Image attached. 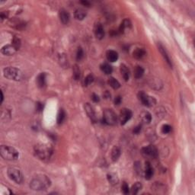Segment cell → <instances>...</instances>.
<instances>
[{
	"instance_id": "obj_7",
	"label": "cell",
	"mask_w": 195,
	"mask_h": 195,
	"mask_svg": "<svg viewBox=\"0 0 195 195\" xmlns=\"http://www.w3.org/2000/svg\"><path fill=\"white\" fill-rule=\"evenodd\" d=\"M138 98L139 100L141 102V103L146 107H152L156 103V100L155 99V98L149 96V95L146 94L144 92H139Z\"/></svg>"
},
{
	"instance_id": "obj_43",
	"label": "cell",
	"mask_w": 195,
	"mask_h": 195,
	"mask_svg": "<svg viewBox=\"0 0 195 195\" xmlns=\"http://www.w3.org/2000/svg\"><path fill=\"white\" fill-rule=\"evenodd\" d=\"M7 15L6 14H5V12H2L1 13V19H2V21H3L4 19L6 18Z\"/></svg>"
},
{
	"instance_id": "obj_40",
	"label": "cell",
	"mask_w": 195,
	"mask_h": 195,
	"mask_svg": "<svg viewBox=\"0 0 195 195\" xmlns=\"http://www.w3.org/2000/svg\"><path fill=\"white\" fill-rule=\"evenodd\" d=\"M142 130V125H138L136 126V127H135L134 129H133V133H135V134H138V133H140V131H141Z\"/></svg>"
},
{
	"instance_id": "obj_24",
	"label": "cell",
	"mask_w": 195,
	"mask_h": 195,
	"mask_svg": "<svg viewBox=\"0 0 195 195\" xmlns=\"http://www.w3.org/2000/svg\"><path fill=\"white\" fill-rule=\"evenodd\" d=\"M133 55L134 58L136 59H142L143 57H144L146 56V51L143 48H136L133 53Z\"/></svg>"
},
{
	"instance_id": "obj_17",
	"label": "cell",
	"mask_w": 195,
	"mask_h": 195,
	"mask_svg": "<svg viewBox=\"0 0 195 195\" xmlns=\"http://www.w3.org/2000/svg\"><path fill=\"white\" fill-rule=\"evenodd\" d=\"M121 154V150L120 149V147L117 146H114L113 147L112 150H111V159L114 162H117L118 160V159L120 158Z\"/></svg>"
},
{
	"instance_id": "obj_45",
	"label": "cell",
	"mask_w": 195,
	"mask_h": 195,
	"mask_svg": "<svg viewBox=\"0 0 195 195\" xmlns=\"http://www.w3.org/2000/svg\"><path fill=\"white\" fill-rule=\"evenodd\" d=\"M3 99H4L3 93H2V92H1V103H2V102H3Z\"/></svg>"
},
{
	"instance_id": "obj_26",
	"label": "cell",
	"mask_w": 195,
	"mask_h": 195,
	"mask_svg": "<svg viewBox=\"0 0 195 195\" xmlns=\"http://www.w3.org/2000/svg\"><path fill=\"white\" fill-rule=\"evenodd\" d=\"M144 75V69L140 66H136L134 70V76L136 79H140Z\"/></svg>"
},
{
	"instance_id": "obj_34",
	"label": "cell",
	"mask_w": 195,
	"mask_h": 195,
	"mask_svg": "<svg viewBox=\"0 0 195 195\" xmlns=\"http://www.w3.org/2000/svg\"><path fill=\"white\" fill-rule=\"evenodd\" d=\"M121 189H122V192L124 193V194H128L130 193V190L129 188V185L127 182H123L122 186H121Z\"/></svg>"
},
{
	"instance_id": "obj_38",
	"label": "cell",
	"mask_w": 195,
	"mask_h": 195,
	"mask_svg": "<svg viewBox=\"0 0 195 195\" xmlns=\"http://www.w3.org/2000/svg\"><path fill=\"white\" fill-rule=\"evenodd\" d=\"M44 109V105L41 102H37L36 103V111L37 112H41L43 111Z\"/></svg>"
},
{
	"instance_id": "obj_39",
	"label": "cell",
	"mask_w": 195,
	"mask_h": 195,
	"mask_svg": "<svg viewBox=\"0 0 195 195\" xmlns=\"http://www.w3.org/2000/svg\"><path fill=\"white\" fill-rule=\"evenodd\" d=\"M92 100L94 102H95V103H98V102H100V98H99V96L98 95L93 93L92 95Z\"/></svg>"
},
{
	"instance_id": "obj_20",
	"label": "cell",
	"mask_w": 195,
	"mask_h": 195,
	"mask_svg": "<svg viewBox=\"0 0 195 195\" xmlns=\"http://www.w3.org/2000/svg\"><path fill=\"white\" fill-rule=\"evenodd\" d=\"M121 73L125 81H128V80H130V70H129L128 67H127L126 65H124V64H122V65L121 66Z\"/></svg>"
},
{
	"instance_id": "obj_35",
	"label": "cell",
	"mask_w": 195,
	"mask_h": 195,
	"mask_svg": "<svg viewBox=\"0 0 195 195\" xmlns=\"http://www.w3.org/2000/svg\"><path fill=\"white\" fill-rule=\"evenodd\" d=\"M12 45L16 48L17 50H18L21 46V40L19 38L15 37L14 39L12 40Z\"/></svg>"
},
{
	"instance_id": "obj_42",
	"label": "cell",
	"mask_w": 195,
	"mask_h": 195,
	"mask_svg": "<svg viewBox=\"0 0 195 195\" xmlns=\"http://www.w3.org/2000/svg\"><path fill=\"white\" fill-rule=\"evenodd\" d=\"M81 4H83V5H85V6H87V7L90 6V2H89V1H82Z\"/></svg>"
},
{
	"instance_id": "obj_32",
	"label": "cell",
	"mask_w": 195,
	"mask_h": 195,
	"mask_svg": "<svg viewBox=\"0 0 195 195\" xmlns=\"http://www.w3.org/2000/svg\"><path fill=\"white\" fill-rule=\"evenodd\" d=\"M93 81H94L93 76L91 74H89V75H88L86 78H85L84 81H83V85H84V86H89V85L92 84V83H93Z\"/></svg>"
},
{
	"instance_id": "obj_8",
	"label": "cell",
	"mask_w": 195,
	"mask_h": 195,
	"mask_svg": "<svg viewBox=\"0 0 195 195\" xmlns=\"http://www.w3.org/2000/svg\"><path fill=\"white\" fill-rule=\"evenodd\" d=\"M142 153H143V155L145 156H147V157L153 158V159H155L157 158L158 155H159V152H158L157 149L153 145H149V146H145L142 149Z\"/></svg>"
},
{
	"instance_id": "obj_11",
	"label": "cell",
	"mask_w": 195,
	"mask_h": 195,
	"mask_svg": "<svg viewBox=\"0 0 195 195\" xmlns=\"http://www.w3.org/2000/svg\"><path fill=\"white\" fill-rule=\"evenodd\" d=\"M85 111H86V114H87V115L89 116V118H90V120L92 122H97L96 114H95V111H94L93 108H92V106L90 104L86 103V105H85Z\"/></svg>"
},
{
	"instance_id": "obj_4",
	"label": "cell",
	"mask_w": 195,
	"mask_h": 195,
	"mask_svg": "<svg viewBox=\"0 0 195 195\" xmlns=\"http://www.w3.org/2000/svg\"><path fill=\"white\" fill-rule=\"evenodd\" d=\"M0 154L5 160L14 161L18 159L19 153L14 147L9 146H2L0 147Z\"/></svg>"
},
{
	"instance_id": "obj_22",
	"label": "cell",
	"mask_w": 195,
	"mask_h": 195,
	"mask_svg": "<svg viewBox=\"0 0 195 195\" xmlns=\"http://www.w3.org/2000/svg\"><path fill=\"white\" fill-rule=\"evenodd\" d=\"M131 28V22H130V21L129 19H124L123 22L121 24V25H120L118 31L119 34H123L126 28Z\"/></svg>"
},
{
	"instance_id": "obj_21",
	"label": "cell",
	"mask_w": 195,
	"mask_h": 195,
	"mask_svg": "<svg viewBox=\"0 0 195 195\" xmlns=\"http://www.w3.org/2000/svg\"><path fill=\"white\" fill-rule=\"evenodd\" d=\"M152 190H153L155 193H164L165 190V186L162 183L156 182L152 186Z\"/></svg>"
},
{
	"instance_id": "obj_37",
	"label": "cell",
	"mask_w": 195,
	"mask_h": 195,
	"mask_svg": "<svg viewBox=\"0 0 195 195\" xmlns=\"http://www.w3.org/2000/svg\"><path fill=\"white\" fill-rule=\"evenodd\" d=\"M171 130V127L168 124H165V125L162 126V132L163 133H169Z\"/></svg>"
},
{
	"instance_id": "obj_31",
	"label": "cell",
	"mask_w": 195,
	"mask_h": 195,
	"mask_svg": "<svg viewBox=\"0 0 195 195\" xmlns=\"http://www.w3.org/2000/svg\"><path fill=\"white\" fill-rule=\"evenodd\" d=\"M142 188V184L140 182H136L132 186L130 191H131L132 194H136L138 193V192L141 190Z\"/></svg>"
},
{
	"instance_id": "obj_30",
	"label": "cell",
	"mask_w": 195,
	"mask_h": 195,
	"mask_svg": "<svg viewBox=\"0 0 195 195\" xmlns=\"http://www.w3.org/2000/svg\"><path fill=\"white\" fill-rule=\"evenodd\" d=\"M73 78H74L75 80H79L81 77V71H80V69L79 67V66L74 65L73 68Z\"/></svg>"
},
{
	"instance_id": "obj_18",
	"label": "cell",
	"mask_w": 195,
	"mask_h": 195,
	"mask_svg": "<svg viewBox=\"0 0 195 195\" xmlns=\"http://www.w3.org/2000/svg\"><path fill=\"white\" fill-rule=\"evenodd\" d=\"M108 181L111 185H116L119 183V178H118V174H115L114 172H110L108 173L107 175Z\"/></svg>"
},
{
	"instance_id": "obj_19",
	"label": "cell",
	"mask_w": 195,
	"mask_h": 195,
	"mask_svg": "<svg viewBox=\"0 0 195 195\" xmlns=\"http://www.w3.org/2000/svg\"><path fill=\"white\" fill-rule=\"evenodd\" d=\"M37 84L39 88H44L46 86V73H42L37 78Z\"/></svg>"
},
{
	"instance_id": "obj_28",
	"label": "cell",
	"mask_w": 195,
	"mask_h": 195,
	"mask_svg": "<svg viewBox=\"0 0 195 195\" xmlns=\"http://www.w3.org/2000/svg\"><path fill=\"white\" fill-rule=\"evenodd\" d=\"M108 84H109V86L114 89H118L121 87V84H120L119 82L114 77H111L109 80H108Z\"/></svg>"
},
{
	"instance_id": "obj_12",
	"label": "cell",
	"mask_w": 195,
	"mask_h": 195,
	"mask_svg": "<svg viewBox=\"0 0 195 195\" xmlns=\"http://www.w3.org/2000/svg\"><path fill=\"white\" fill-rule=\"evenodd\" d=\"M17 50H18L16 49L12 44L5 45V46L2 47V49H1V52H2V54L5 56L14 55V54L17 52Z\"/></svg>"
},
{
	"instance_id": "obj_33",
	"label": "cell",
	"mask_w": 195,
	"mask_h": 195,
	"mask_svg": "<svg viewBox=\"0 0 195 195\" xmlns=\"http://www.w3.org/2000/svg\"><path fill=\"white\" fill-rule=\"evenodd\" d=\"M84 57V51H83V48L79 47L77 50V53H76V60L77 61H80L83 59Z\"/></svg>"
},
{
	"instance_id": "obj_23",
	"label": "cell",
	"mask_w": 195,
	"mask_h": 195,
	"mask_svg": "<svg viewBox=\"0 0 195 195\" xmlns=\"http://www.w3.org/2000/svg\"><path fill=\"white\" fill-rule=\"evenodd\" d=\"M86 15H87V13H86V11L84 9H83V8H78L75 11L74 16L75 18L81 21V20H83L86 17Z\"/></svg>"
},
{
	"instance_id": "obj_36",
	"label": "cell",
	"mask_w": 195,
	"mask_h": 195,
	"mask_svg": "<svg viewBox=\"0 0 195 195\" xmlns=\"http://www.w3.org/2000/svg\"><path fill=\"white\" fill-rule=\"evenodd\" d=\"M141 164L139 162H136L134 165V168H135V171H136V172L137 173V174H139V175H141L142 174V168H141Z\"/></svg>"
},
{
	"instance_id": "obj_5",
	"label": "cell",
	"mask_w": 195,
	"mask_h": 195,
	"mask_svg": "<svg viewBox=\"0 0 195 195\" xmlns=\"http://www.w3.org/2000/svg\"><path fill=\"white\" fill-rule=\"evenodd\" d=\"M7 174H8V176L9 177L10 179L12 180L17 184H21L24 181L22 173L18 168H9L7 171Z\"/></svg>"
},
{
	"instance_id": "obj_29",
	"label": "cell",
	"mask_w": 195,
	"mask_h": 195,
	"mask_svg": "<svg viewBox=\"0 0 195 195\" xmlns=\"http://www.w3.org/2000/svg\"><path fill=\"white\" fill-rule=\"evenodd\" d=\"M66 118V113L63 109H60L59 111V113L57 114V124H62L63 123L64 120Z\"/></svg>"
},
{
	"instance_id": "obj_16",
	"label": "cell",
	"mask_w": 195,
	"mask_h": 195,
	"mask_svg": "<svg viewBox=\"0 0 195 195\" xmlns=\"http://www.w3.org/2000/svg\"><path fill=\"white\" fill-rule=\"evenodd\" d=\"M106 57L109 62L114 63L118 60V54L115 50H109L106 53Z\"/></svg>"
},
{
	"instance_id": "obj_15",
	"label": "cell",
	"mask_w": 195,
	"mask_h": 195,
	"mask_svg": "<svg viewBox=\"0 0 195 195\" xmlns=\"http://www.w3.org/2000/svg\"><path fill=\"white\" fill-rule=\"evenodd\" d=\"M143 174H144L146 179L150 180L152 178V175L154 174V171L149 162H146V163H145V169L144 171H143Z\"/></svg>"
},
{
	"instance_id": "obj_1",
	"label": "cell",
	"mask_w": 195,
	"mask_h": 195,
	"mask_svg": "<svg viewBox=\"0 0 195 195\" xmlns=\"http://www.w3.org/2000/svg\"><path fill=\"white\" fill-rule=\"evenodd\" d=\"M51 185V181L45 174H38L30 181L31 189L37 191L45 190Z\"/></svg>"
},
{
	"instance_id": "obj_10",
	"label": "cell",
	"mask_w": 195,
	"mask_h": 195,
	"mask_svg": "<svg viewBox=\"0 0 195 195\" xmlns=\"http://www.w3.org/2000/svg\"><path fill=\"white\" fill-rule=\"evenodd\" d=\"M94 33H95V35L97 39H99V40L103 39L104 37H105V30H104L103 26H102V24L101 23L98 22L95 24Z\"/></svg>"
},
{
	"instance_id": "obj_13",
	"label": "cell",
	"mask_w": 195,
	"mask_h": 195,
	"mask_svg": "<svg viewBox=\"0 0 195 195\" xmlns=\"http://www.w3.org/2000/svg\"><path fill=\"white\" fill-rule=\"evenodd\" d=\"M59 17L60 19V21L63 24H67L70 22V15L68 12V11H67L64 8L60 10L59 11Z\"/></svg>"
},
{
	"instance_id": "obj_41",
	"label": "cell",
	"mask_w": 195,
	"mask_h": 195,
	"mask_svg": "<svg viewBox=\"0 0 195 195\" xmlns=\"http://www.w3.org/2000/svg\"><path fill=\"white\" fill-rule=\"evenodd\" d=\"M121 102H122V98H121L120 95L117 96L115 99H114V104H115L116 105H119L121 103Z\"/></svg>"
},
{
	"instance_id": "obj_14",
	"label": "cell",
	"mask_w": 195,
	"mask_h": 195,
	"mask_svg": "<svg viewBox=\"0 0 195 195\" xmlns=\"http://www.w3.org/2000/svg\"><path fill=\"white\" fill-rule=\"evenodd\" d=\"M158 48H159V52H160L161 54L162 55V57H163V58H164V60H165V62H166L167 64H168V65L171 68V67H172V63H171V59H170L169 56H168V53H167L165 48L164 47L162 46L161 44H158Z\"/></svg>"
},
{
	"instance_id": "obj_44",
	"label": "cell",
	"mask_w": 195,
	"mask_h": 195,
	"mask_svg": "<svg viewBox=\"0 0 195 195\" xmlns=\"http://www.w3.org/2000/svg\"><path fill=\"white\" fill-rule=\"evenodd\" d=\"M104 96H105V98H106V99H109V98H111V94H110L109 92H108V91H107V92H105V95H104Z\"/></svg>"
},
{
	"instance_id": "obj_27",
	"label": "cell",
	"mask_w": 195,
	"mask_h": 195,
	"mask_svg": "<svg viewBox=\"0 0 195 195\" xmlns=\"http://www.w3.org/2000/svg\"><path fill=\"white\" fill-rule=\"evenodd\" d=\"M101 70L103 73H105V74L110 75L111 73H112L113 72V68L110 64L107 63H102L101 65Z\"/></svg>"
},
{
	"instance_id": "obj_25",
	"label": "cell",
	"mask_w": 195,
	"mask_h": 195,
	"mask_svg": "<svg viewBox=\"0 0 195 195\" xmlns=\"http://www.w3.org/2000/svg\"><path fill=\"white\" fill-rule=\"evenodd\" d=\"M140 118H141L142 121L145 124H149L152 121V115L148 111H143L140 114Z\"/></svg>"
},
{
	"instance_id": "obj_9",
	"label": "cell",
	"mask_w": 195,
	"mask_h": 195,
	"mask_svg": "<svg viewBox=\"0 0 195 195\" xmlns=\"http://www.w3.org/2000/svg\"><path fill=\"white\" fill-rule=\"evenodd\" d=\"M132 111L128 108H124L122 111L120 113V122H121V125H124L127 124L130 118H132Z\"/></svg>"
},
{
	"instance_id": "obj_3",
	"label": "cell",
	"mask_w": 195,
	"mask_h": 195,
	"mask_svg": "<svg viewBox=\"0 0 195 195\" xmlns=\"http://www.w3.org/2000/svg\"><path fill=\"white\" fill-rule=\"evenodd\" d=\"M3 75L6 79L14 81H21L24 80V74L20 70L15 67H8L3 70Z\"/></svg>"
},
{
	"instance_id": "obj_6",
	"label": "cell",
	"mask_w": 195,
	"mask_h": 195,
	"mask_svg": "<svg viewBox=\"0 0 195 195\" xmlns=\"http://www.w3.org/2000/svg\"><path fill=\"white\" fill-rule=\"evenodd\" d=\"M103 121L108 125H115L118 121L115 112L111 109L105 110L103 114Z\"/></svg>"
},
{
	"instance_id": "obj_2",
	"label": "cell",
	"mask_w": 195,
	"mask_h": 195,
	"mask_svg": "<svg viewBox=\"0 0 195 195\" xmlns=\"http://www.w3.org/2000/svg\"><path fill=\"white\" fill-rule=\"evenodd\" d=\"M53 147L47 143H37L34 146V153L38 159L47 161L53 155Z\"/></svg>"
}]
</instances>
